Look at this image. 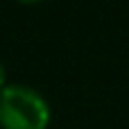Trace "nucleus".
I'll use <instances>...</instances> for the list:
<instances>
[{
    "label": "nucleus",
    "mask_w": 129,
    "mask_h": 129,
    "mask_svg": "<svg viewBox=\"0 0 129 129\" xmlns=\"http://www.w3.org/2000/svg\"><path fill=\"white\" fill-rule=\"evenodd\" d=\"M5 88V66L0 63V91Z\"/></svg>",
    "instance_id": "2"
},
{
    "label": "nucleus",
    "mask_w": 129,
    "mask_h": 129,
    "mask_svg": "<svg viewBox=\"0 0 129 129\" xmlns=\"http://www.w3.org/2000/svg\"><path fill=\"white\" fill-rule=\"evenodd\" d=\"M50 109L41 93L25 84H9L0 91V127L2 129H45Z\"/></svg>",
    "instance_id": "1"
},
{
    "label": "nucleus",
    "mask_w": 129,
    "mask_h": 129,
    "mask_svg": "<svg viewBox=\"0 0 129 129\" xmlns=\"http://www.w3.org/2000/svg\"><path fill=\"white\" fill-rule=\"evenodd\" d=\"M18 2H27V5H32V2H41V0H18Z\"/></svg>",
    "instance_id": "3"
}]
</instances>
